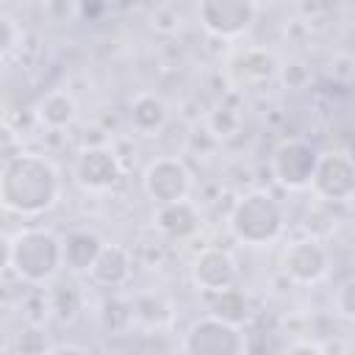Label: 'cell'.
<instances>
[{
    "label": "cell",
    "instance_id": "6da1fadb",
    "mask_svg": "<svg viewBox=\"0 0 355 355\" xmlns=\"http://www.w3.org/2000/svg\"><path fill=\"white\" fill-rule=\"evenodd\" d=\"M61 191L58 169L36 153H19L8 155L0 175V202L19 214V216H36L55 205Z\"/></svg>",
    "mask_w": 355,
    "mask_h": 355
},
{
    "label": "cell",
    "instance_id": "7a4b0ae2",
    "mask_svg": "<svg viewBox=\"0 0 355 355\" xmlns=\"http://www.w3.org/2000/svg\"><path fill=\"white\" fill-rule=\"evenodd\" d=\"M64 263V241L50 230H22L6 241V266L25 283H47Z\"/></svg>",
    "mask_w": 355,
    "mask_h": 355
},
{
    "label": "cell",
    "instance_id": "3957f363",
    "mask_svg": "<svg viewBox=\"0 0 355 355\" xmlns=\"http://www.w3.org/2000/svg\"><path fill=\"white\" fill-rule=\"evenodd\" d=\"M283 230V211L277 200L266 191H250L244 194L233 211H230V233L252 247L269 244Z\"/></svg>",
    "mask_w": 355,
    "mask_h": 355
},
{
    "label": "cell",
    "instance_id": "277c9868",
    "mask_svg": "<svg viewBox=\"0 0 355 355\" xmlns=\"http://www.w3.org/2000/svg\"><path fill=\"white\" fill-rule=\"evenodd\" d=\"M247 341L239 324H230L219 316L197 319L183 336L186 355H244Z\"/></svg>",
    "mask_w": 355,
    "mask_h": 355
},
{
    "label": "cell",
    "instance_id": "5b68a950",
    "mask_svg": "<svg viewBox=\"0 0 355 355\" xmlns=\"http://www.w3.org/2000/svg\"><path fill=\"white\" fill-rule=\"evenodd\" d=\"M258 6L250 0H202L197 6V17L202 28L219 39H236L250 31Z\"/></svg>",
    "mask_w": 355,
    "mask_h": 355
},
{
    "label": "cell",
    "instance_id": "8992f818",
    "mask_svg": "<svg viewBox=\"0 0 355 355\" xmlns=\"http://www.w3.org/2000/svg\"><path fill=\"white\" fill-rule=\"evenodd\" d=\"M191 189V175L183 166V161L164 155L155 158L147 169H144V191L158 202V205H169V202H183L186 194Z\"/></svg>",
    "mask_w": 355,
    "mask_h": 355
},
{
    "label": "cell",
    "instance_id": "52a82bcc",
    "mask_svg": "<svg viewBox=\"0 0 355 355\" xmlns=\"http://www.w3.org/2000/svg\"><path fill=\"white\" fill-rule=\"evenodd\" d=\"M316 164H319V153L308 141H300V139L283 141L275 150V155H272V172L288 189H305V186H311L313 172H316Z\"/></svg>",
    "mask_w": 355,
    "mask_h": 355
},
{
    "label": "cell",
    "instance_id": "ba28073f",
    "mask_svg": "<svg viewBox=\"0 0 355 355\" xmlns=\"http://www.w3.org/2000/svg\"><path fill=\"white\" fill-rule=\"evenodd\" d=\"M311 186L324 200H349L355 194V161L344 153L319 155Z\"/></svg>",
    "mask_w": 355,
    "mask_h": 355
},
{
    "label": "cell",
    "instance_id": "9c48e42d",
    "mask_svg": "<svg viewBox=\"0 0 355 355\" xmlns=\"http://www.w3.org/2000/svg\"><path fill=\"white\" fill-rule=\"evenodd\" d=\"M236 261L227 250H219V247H208L197 255L194 266H191V280L200 291H208V294H225L233 288L236 283Z\"/></svg>",
    "mask_w": 355,
    "mask_h": 355
},
{
    "label": "cell",
    "instance_id": "30bf717a",
    "mask_svg": "<svg viewBox=\"0 0 355 355\" xmlns=\"http://www.w3.org/2000/svg\"><path fill=\"white\" fill-rule=\"evenodd\" d=\"M78 183L89 191H105L119 183L122 164L108 147H86L75 161Z\"/></svg>",
    "mask_w": 355,
    "mask_h": 355
},
{
    "label": "cell",
    "instance_id": "8fae6325",
    "mask_svg": "<svg viewBox=\"0 0 355 355\" xmlns=\"http://www.w3.org/2000/svg\"><path fill=\"white\" fill-rule=\"evenodd\" d=\"M280 263H283V272L294 283H319L327 275V269H330L324 247L319 241H313V239L288 244Z\"/></svg>",
    "mask_w": 355,
    "mask_h": 355
},
{
    "label": "cell",
    "instance_id": "7c38bea8",
    "mask_svg": "<svg viewBox=\"0 0 355 355\" xmlns=\"http://www.w3.org/2000/svg\"><path fill=\"white\" fill-rule=\"evenodd\" d=\"M92 280L100 283V286H108V288H116L122 286L128 277H130V255L128 250H122L119 244H105L92 266Z\"/></svg>",
    "mask_w": 355,
    "mask_h": 355
},
{
    "label": "cell",
    "instance_id": "4fadbf2b",
    "mask_svg": "<svg viewBox=\"0 0 355 355\" xmlns=\"http://www.w3.org/2000/svg\"><path fill=\"white\" fill-rule=\"evenodd\" d=\"M103 247L105 244L100 241L97 233H89V230L69 233L64 239V266L72 269V272H92Z\"/></svg>",
    "mask_w": 355,
    "mask_h": 355
},
{
    "label": "cell",
    "instance_id": "5bb4252c",
    "mask_svg": "<svg viewBox=\"0 0 355 355\" xmlns=\"http://www.w3.org/2000/svg\"><path fill=\"white\" fill-rule=\"evenodd\" d=\"M155 225L164 236L169 239H186L197 230V211L191 208V202H169V205H158L155 211Z\"/></svg>",
    "mask_w": 355,
    "mask_h": 355
},
{
    "label": "cell",
    "instance_id": "9a60e30c",
    "mask_svg": "<svg viewBox=\"0 0 355 355\" xmlns=\"http://www.w3.org/2000/svg\"><path fill=\"white\" fill-rule=\"evenodd\" d=\"M75 114H78V105H75V100L67 94V92H47L39 103H36V116H39V122L42 125H47V128H53V130H61V128H67L72 119H75Z\"/></svg>",
    "mask_w": 355,
    "mask_h": 355
},
{
    "label": "cell",
    "instance_id": "2e32d148",
    "mask_svg": "<svg viewBox=\"0 0 355 355\" xmlns=\"http://www.w3.org/2000/svg\"><path fill=\"white\" fill-rule=\"evenodd\" d=\"M166 116H169L166 114V103L161 97L150 94V92L139 94L133 100V105H130V122H133V128L139 133H155V130H161L164 122H166Z\"/></svg>",
    "mask_w": 355,
    "mask_h": 355
},
{
    "label": "cell",
    "instance_id": "e0dca14e",
    "mask_svg": "<svg viewBox=\"0 0 355 355\" xmlns=\"http://www.w3.org/2000/svg\"><path fill=\"white\" fill-rule=\"evenodd\" d=\"M275 58L263 50H247L244 55H239L233 61V75L241 80V83H261V80H269L275 75Z\"/></svg>",
    "mask_w": 355,
    "mask_h": 355
},
{
    "label": "cell",
    "instance_id": "ac0fdd59",
    "mask_svg": "<svg viewBox=\"0 0 355 355\" xmlns=\"http://www.w3.org/2000/svg\"><path fill=\"white\" fill-rule=\"evenodd\" d=\"M50 308H53V313H55L61 322H72V319L78 316V311H80V291H78V286H72V283L58 286V288L53 291Z\"/></svg>",
    "mask_w": 355,
    "mask_h": 355
},
{
    "label": "cell",
    "instance_id": "d6986e66",
    "mask_svg": "<svg viewBox=\"0 0 355 355\" xmlns=\"http://www.w3.org/2000/svg\"><path fill=\"white\" fill-rule=\"evenodd\" d=\"M244 313H247V302H244V297L236 288H230L225 294H216V302H214V313L211 316H219V319H225L230 324H239L244 319Z\"/></svg>",
    "mask_w": 355,
    "mask_h": 355
},
{
    "label": "cell",
    "instance_id": "ffe728a7",
    "mask_svg": "<svg viewBox=\"0 0 355 355\" xmlns=\"http://www.w3.org/2000/svg\"><path fill=\"white\" fill-rule=\"evenodd\" d=\"M336 311L344 316V319H352L355 322V277L344 280L336 291Z\"/></svg>",
    "mask_w": 355,
    "mask_h": 355
},
{
    "label": "cell",
    "instance_id": "44dd1931",
    "mask_svg": "<svg viewBox=\"0 0 355 355\" xmlns=\"http://www.w3.org/2000/svg\"><path fill=\"white\" fill-rule=\"evenodd\" d=\"M17 39H19V31H17V22L11 19V17H0V53L3 55H8L11 50H14V44H17Z\"/></svg>",
    "mask_w": 355,
    "mask_h": 355
},
{
    "label": "cell",
    "instance_id": "7402d4cb",
    "mask_svg": "<svg viewBox=\"0 0 355 355\" xmlns=\"http://www.w3.org/2000/svg\"><path fill=\"white\" fill-rule=\"evenodd\" d=\"M283 355H324V352H322V347L313 344V341H294Z\"/></svg>",
    "mask_w": 355,
    "mask_h": 355
},
{
    "label": "cell",
    "instance_id": "603a6c76",
    "mask_svg": "<svg viewBox=\"0 0 355 355\" xmlns=\"http://www.w3.org/2000/svg\"><path fill=\"white\" fill-rule=\"evenodd\" d=\"M47 355H89V352H86V349H80V347H75V344H61V347L50 349Z\"/></svg>",
    "mask_w": 355,
    "mask_h": 355
}]
</instances>
